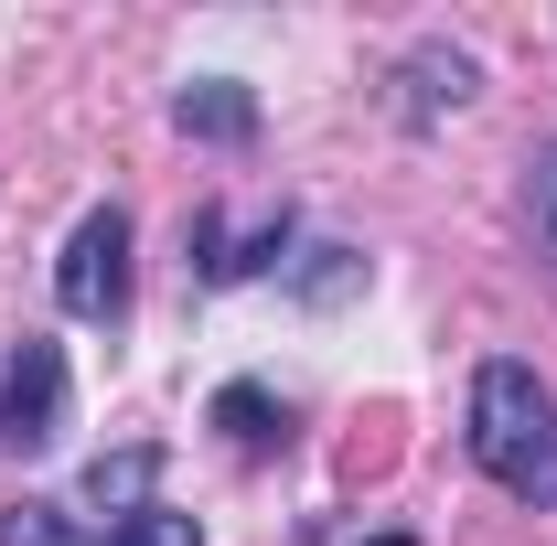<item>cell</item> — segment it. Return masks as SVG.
<instances>
[{"label":"cell","instance_id":"obj_12","mask_svg":"<svg viewBox=\"0 0 557 546\" xmlns=\"http://www.w3.org/2000/svg\"><path fill=\"white\" fill-rule=\"evenodd\" d=\"M364 546H418V536H364Z\"/></svg>","mask_w":557,"mask_h":546},{"label":"cell","instance_id":"obj_2","mask_svg":"<svg viewBox=\"0 0 557 546\" xmlns=\"http://www.w3.org/2000/svg\"><path fill=\"white\" fill-rule=\"evenodd\" d=\"M54 300H65V322H119V311H129V204H86L75 214Z\"/></svg>","mask_w":557,"mask_h":546},{"label":"cell","instance_id":"obj_6","mask_svg":"<svg viewBox=\"0 0 557 546\" xmlns=\"http://www.w3.org/2000/svg\"><path fill=\"white\" fill-rule=\"evenodd\" d=\"M172 129L183 139H258V86H236V75H194V86H172Z\"/></svg>","mask_w":557,"mask_h":546},{"label":"cell","instance_id":"obj_8","mask_svg":"<svg viewBox=\"0 0 557 546\" xmlns=\"http://www.w3.org/2000/svg\"><path fill=\"white\" fill-rule=\"evenodd\" d=\"M150 482H161V450H97V461H86V504H108V514H139V504H161Z\"/></svg>","mask_w":557,"mask_h":546},{"label":"cell","instance_id":"obj_3","mask_svg":"<svg viewBox=\"0 0 557 546\" xmlns=\"http://www.w3.org/2000/svg\"><path fill=\"white\" fill-rule=\"evenodd\" d=\"M0 439L11 450H54L65 439V343L22 333L0 364Z\"/></svg>","mask_w":557,"mask_h":546},{"label":"cell","instance_id":"obj_5","mask_svg":"<svg viewBox=\"0 0 557 546\" xmlns=\"http://www.w3.org/2000/svg\"><path fill=\"white\" fill-rule=\"evenodd\" d=\"M183 247H194V278L205 289H236V278H269V269H289V214H269L247 247H214V204L183 225Z\"/></svg>","mask_w":557,"mask_h":546},{"label":"cell","instance_id":"obj_10","mask_svg":"<svg viewBox=\"0 0 557 546\" xmlns=\"http://www.w3.org/2000/svg\"><path fill=\"white\" fill-rule=\"evenodd\" d=\"M108 546H205V525H194L183 504H139V514L108 525Z\"/></svg>","mask_w":557,"mask_h":546},{"label":"cell","instance_id":"obj_4","mask_svg":"<svg viewBox=\"0 0 557 546\" xmlns=\"http://www.w3.org/2000/svg\"><path fill=\"white\" fill-rule=\"evenodd\" d=\"M397 119L408 129H440V119H461L472 97H483V54H461V44H418L408 65H397Z\"/></svg>","mask_w":557,"mask_h":546},{"label":"cell","instance_id":"obj_1","mask_svg":"<svg viewBox=\"0 0 557 546\" xmlns=\"http://www.w3.org/2000/svg\"><path fill=\"white\" fill-rule=\"evenodd\" d=\"M472 461H483L493 493H515V504H536L557 514V397L536 364H515V353H493L483 375H472Z\"/></svg>","mask_w":557,"mask_h":546},{"label":"cell","instance_id":"obj_11","mask_svg":"<svg viewBox=\"0 0 557 546\" xmlns=\"http://www.w3.org/2000/svg\"><path fill=\"white\" fill-rule=\"evenodd\" d=\"M536 258L557 269V150L536 161Z\"/></svg>","mask_w":557,"mask_h":546},{"label":"cell","instance_id":"obj_7","mask_svg":"<svg viewBox=\"0 0 557 546\" xmlns=\"http://www.w3.org/2000/svg\"><path fill=\"white\" fill-rule=\"evenodd\" d=\"M214 429H225V439H236V450H278V439H289V408H278L269 386H247V375H236V386H214Z\"/></svg>","mask_w":557,"mask_h":546},{"label":"cell","instance_id":"obj_9","mask_svg":"<svg viewBox=\"0 0 557 546\" xmlns=\"http://www.w3.org/2000/svg\"><path fill=\"white\" fill-rule=\"evenodd\" d=\"M0 546H86V536H75V514H65V504H44V493H22V504L0 514Z\"/></svg>","mask_w":557,"mask_h":546}]
</instances>
